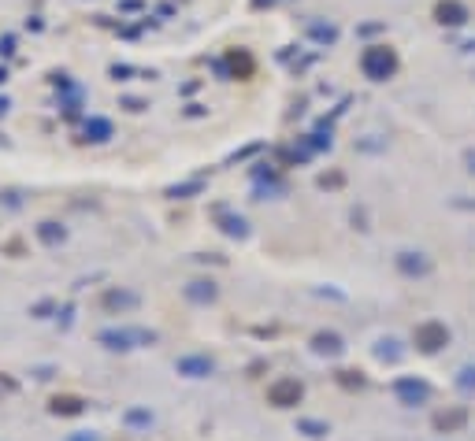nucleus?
Listing matches in <instances>:
<instances>
[{
  "label": "nucleus",
  "mask_w": 475,
  "mask_h": 441,
  "mask_svg": "<svg viewBox=\"0 0 475 441\" xmlns=\"http://www.w3.org/2000/svg\"><path fill=\"white\" fill-rule=\"evenodd\" d=\"M464 423H468V412H464V408H457V412H449V415H438L435 427L438 430H457V427H464Z\"/></svg>",
  "instance_id": "nucleus-7"
},
{
  "label": "nucleus",
  "mask_w": 475,
  "mask_h": 441,
  "mask_svg": "<svg viewBox=\"0 0 475 441\" xmlns=\"http://www.w3.org/2000/svg\"><path fill=\"white\" fill-rule=\"evenodd\" d=\"M427 259H413V252H405L401 256V271H408V274H427Z\"/></svg>",
  "instance_id": "nucleus-8"
},
{
  "label": "nucleus",
  "mask_w": 475,
  "mask_h": 441,
  "mask_svg": "<svg viewBox=\"0 0 475 441\" xmlns=\"http://www.w3.org/2000/svg\"><path fill=\"white\" fill-rule=\"evenodd\" d=\"M178 371H182V374H193V379H201V374L212 371V360H204V356H186V360H178Z\"/></svg>",
  "instance_id": "nucleus-6"
},
{
  "label": "nucleus",
  "mask_w": 475,
  "mask_h": 441,
  "mask_svg": "<svg viewBox=\"0 0 475 441\" xmlns=\"http://www.w3.org/2000/svg\"><path fill=\"white\" fill-rule=\"evenodd\" d=\"M45 241H56V230H53V223H45V230H41Z\"/></svg>",
  "instance_id": "nucleus-12"
},
{
  "label": "nucleus",
  "mask_w": 475,
  "mask_h": 441,
  "mask_svg": "<svg viewBox=\"0 0 475 441\" xmlns=\"http://www.w3.org/2000/svg\"><path fill=\"white\" fill-rule=\"evenodd\" d=\"M446 341H449V330H446L442 323H423V326H416V345H420L423 352H438Z\"/></svg>",
  "instance_id": "nucleus-2"
},
{
  "label": "nucleus",
  "mask_w": 475,
  "mask_h": 441,
  "mask_svg": "<svg viewBox=\"0 0 475 441\" xmlns=\"http://www.w3.org/2000/svg\"><path fill=\"white\" fill-rule=\"evenodd\" d=\"M468 163H471V171H475V152H468Z\"/></svg>",
  "instance_id": "nucleus-13"
},
{
  "label": "nucleus",
  "mask_w": 475,
  "mask_h": 441,
  "mask_svg": "<svg viewBox=\"0 0 475 441\" xmlns=\"http://www.w3.org/2000/svg\"><path fill=\"white\" fill-rule=\"evenodd\" d=\"M398 397H405L408 404L427 401V386H423V382H413V379H401V382H398Z\"/></svg>",
  "instance_id": "nucleus-5"
},
{
  "label": "nucleus",
  "mask_w": 475,
  "mask_h": 441,
  "mask_svg": "<svg viewBox=\"0 0 475 441\" xmlns=\"http://www.w3.org/2000/svg\"><path fill=\"white\" fill-rule=\"evenodd\" d=\"M316 345H320V352H338V349H342L334 334H320V337H316Z\"/></svg>",
  "instance_id": "nucleus-9"
},
{
  "label": "nucleus",
  "mask_w": 475,
  "mask_h": 441,
  "mask_svg": "<svg viewBox=\"0 0 475 441\" xmlns=\"http://www.w3.org/2000/svg\"><path fill=\"white\" fill-rule=\"evenodd\" d=\"M360 67H364L368 78L383 82V78H390L398 71V56H394V48H386V45H371L364 52V60H360Z\"/></svg>",
  "instance_id": "nucleus-1"
},
{
  "label": "nucleus",
  "mask_w": 475,
  "mask_h": 441,
  "mask_svg": "<svg viewBox=\"0 0 475 441\" xmlns=\"http://www.w3.org/2000/svg\"><path fill=\"white\" fill-rule=\"evenodd\" d=\"M435 19L442 26H461V23H468V8L461 4V0H438Z\"/></svg>",
  "instance_id": "nucleus-3"
},
{
  "label": "nucleus",
  "mask_w": 475,
  "mask_h": 441,
  "mask_svg": "<svg viewBox=\"0 0 475 441\" xmlns=\"http://www.w3.org/2000/svg\"><path fill=\"white\" fill-rule=\"evenodd\" d=\"M53 408H56V412H67V415H71V412H78L82 404H78V401H71V397H63V401H53Z\"/></svg>",
  "instance_id": "nucleus-10"
},
{
  "label": "nucleus",
  "mask_w": 475,
  "mask_h": 441,
  "mask_svg": "<svg viewBox=\"0 0 475 441\" xmlns=\"http://www.w3.org/2000/svg\"><path fill=\"white\" fill-rule=\"evenodd\" d=\"M461 386H464V389H475V371H471V367L464 371V379H461Z\"/></svg>",
  "instance_id": "nucleus-11"
},
{
  "label": "nucleus",
  "mask_w": 475,
  "mask_h": 441,
  "mask_svg": "<svg viewBox=\"0 0 475 441\" xmlns=\"http://www.w3.org/2000/svg\"><path fill=\"white\" fill-rule=\"evenodd\" d=\"M297 401H301V382L283 379V382H275V386H271V404L290 408V404H297Z\"/></svg>",
  "instance_id": "nucleus-4"
}]
</instances>
